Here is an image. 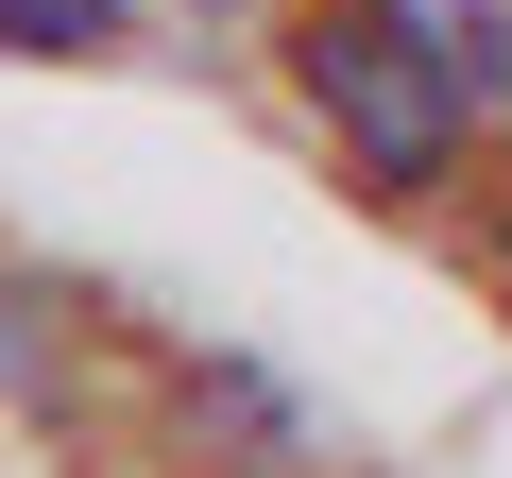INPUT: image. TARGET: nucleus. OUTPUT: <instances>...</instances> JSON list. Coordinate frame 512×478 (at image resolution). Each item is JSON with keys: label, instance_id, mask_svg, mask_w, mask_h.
Returning a JSON list of instances; mask_svg holds the SVG:
<instances>
[{"label": "nucleus", "instance_id": "2", "mask_svg": "<svg viewBox=\"0 0 512 478\" xmlns=\"http://www.w3.org/2000/svg\"><path fill=\"white\" fill-rule=\"evenodd\" d=\"M154 461L171 478H342V427L256 342H188V359H154Z\"/></svg>", "mask_w": 512, "mask_h": 478}, {"label": "nucleus", "instance_id": "1", "mask_svg": "<svg viewBox=\"0 0 512 478\" xmlns=\"http://www.w3.org/2000/svg\"><path fill=\"white\" fill-rule=\"evenodd\" d=\"M256 35H274V86L359 205H478L512 120L478 103V69L444 52L427 0H274Z\"/></svg>", "mask_w": 512, "mask_h": 478}, {"label": "nucleus", "instance_id": "7", "mask_svg": "<svg viewBox=\"0 0 512 478\" xmlns=\"http://www.w3.org/2000/svg\"><path fill=\"white\" fill-rule=\"evenodd\" d=\"M154 18H205V35H256L274 0H154Z\"/></svg>", "mask_w": 512, "mask_h": 478}, {"label": "nucleus", "instance_id": "6", "mask_svg": "<svg viewBox=\"0 0 512 478\" xmlns=\"http://www.w3.org/2000/svg\"><path fill=\"white\" fill-rule=\"evenodd\" d=\"M478 291H495V325H512V188L478 205Z\"/></svg>", "mask_w": 512, "mask_h": 478}, {"label": "nucleus", "instance_id": "5", "mask_svg": "<svg viewBox=\"0 0 512 478\" xmlns=\"http://www.w3.org/2000/svg\"><path fill=\"white\" fill-rule=\"evenodd\" d=\"M427 18H444V52L478 69V103L512 120V0H427Z\"/></svg>", "mask_w": 512, "mask_h": 478}, {"label": "nucleus", "instance_id": "3", "mask_svg": "<svg viewBox=\"0 0 512 478\" xmlns=\"http://www.w3.org/2000/svg\"><path fill=\"white\" fill-rule=\"evenodd\" d=\"M103 393V291L52 257H0V427H69Z\"/></svg>", "mask_w": 512, "mask_h": 478}, {"label": "nucleus", "instance_id": "4", "mask_svg": "<svg viewBox=\"0 0 512 478\" xmlns=\"http://www.w3.org/2000/svg\"><path fill=\"white\" fill-rule=\"evenodd\" d=\"M154 0H0V52L18 69H120Z\"/></svg>", "mask_w": 512, "mask_h": 478}]
</instances>
